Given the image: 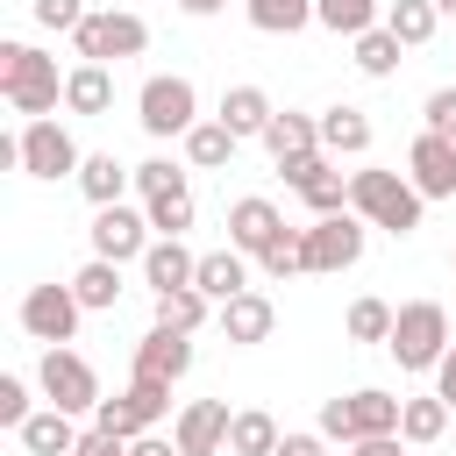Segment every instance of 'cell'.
Returning <instances> with one entry per match:
<instances>
[{"label": "cell", "instance_id": "30", "mask_svg": "<svg viewBox=\"0 0 456 456\" xmlns=\"http://www.w3.org/2000/svg\"><path fill=\"white\" fill-rule=\"evenodd\" d=\"M399 435H406L413 449L442 442V435H449V399H442V392H413V399H406V413H399Z\"/></svg>", "mask_w": 456, "mask_h": 456}, {"label": "cell", "instance_id": "41", "mask_svg": "<svg viewBox=\"0 0 456 456\" xmlns=\"http://www.w3.org/2000/svg\"><path fill=\"white\" fill-rule=\"evenodd\" d=\"M278 456H328V435H321V428H285Z\"/></svg>", "mask_w": 456, "mask_h": 456}, {"label": "cell", "instance_id": "39", "mask_svg": "<svg viewBox=\"0 0 456 456\" xmlns=\"http://www.w3.org/2000/svg\"><path fill=\"white\" fill-rule=\"evenodd\" d=\"M420 121H428V135H456V86H435L420 100Z\"/></svg>", "mask_w": 456, "mask_h": 456}, {"label": "cell", "instance_id": "14", "mask_svg": "<svg viewBox=\"0 0 456 456\" xmlns=\"http://www.w3.org/2000/svg\"><path fill=\"white\" fill-rule=\"evenodd\" d=\"M406 178H413V192L420 200H456V142L449 135H413V150H406Z\"/></svg>", "mask_w": 456, "mask_h": 456}, {"label": "cell", "instance_id": "7", "mask_svg": "<svg viewBox=\"0 0 456 456\" xmlns=\"http://www.w3.org/2000/svg\"><path fill=\"white\" fill-rule=\"evenodd\" d=\"M36 385H43V406H57V413H100V370L64 342V349H43V363H36Z\"/></svg>", "mask_w": 456, "mask_h": 456}, {"label": "cell", "instance_id": "19", "mask_svg": "<svg viewBox=\"0 0 456 456\" xmlns=\"http://www.w3.org/2000/svg\"><path fill=\"white\" fill-rule=\"evenodd\" d=\"M192 370V335H171V328H150L135 342V378H157V385H178Z\"/></svg>", "mask_w": 456, "mask_h": 456}, {"label": "cell", "instance_id": "15", "mask_svg": "<svg viewBox=\"0 0 456 456\" xmlns=\"http://www.w3.org/2000/svg\"><path fill=\"white\" fill-rule=\"evenodd\" d=\"M228 428H235V413H228V399H192V406H178V449L185 456H228Z\"/></svg>", "mask_w": 456, "mask_h": 456}, {"label": "cell", "instance_id": "47", "mask_svg": "<svg viewBox=\"0 0 456 456\" xmlns=\"http://www.w3.org/2000/svg\"><path fill=\"white\" fill-rule=\"evenodd\" d=\"M435 7H442V14H449V21H456V0H435Z\"/></svg>", "mask_w": 456, "mask_h": 456}, {"label": "cell", "instance_id": "1", "mask_svg": "<svg viewBox=\"0 0 456 456\" xmlns=\"http://www.w3.org/2000/svg\"><path fill=\"white\" fill-rule=\"evenodd\" d=\"M0 93L21 121H50L64 107V78H57V57L36 50V43H0Z\"/></svg>", "mask_w": 456, "mask_h": 456}, {"label": "cell", "instance_id": "38", "mask_svg": "<svg viewBox=\"0 0 456 456\" xmlns=\"http://www.w3.org/2000/svg\"><path fill=\"white\" fill-rule=\"evenodd\" d=\"M86 0H36V28H50V36H78L86 28Z\"/></svg>", "mask_w": 456, "mask_h": 456}, {"label": "cell", "instance_id": "32", "mask_svg": "<svg viewBox=\"0 0 456 456\" xmlns=\"http://www.w3.org/2000/svg\"><path fill=\"white\" fill-rule=\"evenodd\" d=\"M349 57H356V71H363V78H392V71H399V57H406V43L378 21V28H363V36L349 43Z\"/></svg>", "mask_w": 456, "mask_h": 456}, {"label": "cell", "instance_id": "4", "mask_svg": "<svg viewBox=\"0 0 456 456\" xmlns=\"http://www.w3.org/2000/svg\"><path fill=\"white\" fill-rule=\"evenodd\" d=\"M399 413H406V399H392V392H378V385H356V392H342V399H321V435L328 442H363V435H399Z\"/></svg>", "mask_w": 456, "mask_h": 456}, {"label": "cell", "instance_id": "9", "mask_svg": "<svg viewBox=\"0 0 456 456\" xmlns=\"http://www.w3.org/2000/svg\"><path fill=\"white\" fill-rule=\"evenodd\" d=\"M78 164H86V150L71 142V128H64L57 114H50V121H21V135H14V171L57 185V178H78Z\"/></svg>", "mask_w": 456, "mask_h": 456}, {"label": "cell", "instance_id": "28", "mask_svg": "<svg viewBox=\"0 0 456 456\" xmlns=\"http://www.w3.org/2000/svg\"><path fill=\"white\" fill-rule=\"evenodd\" d=\"M64 107L71 114H107L114 107V71L107 64H71L64 71Z\"/></svg>", "mask_w": 456, "mask_h": 456}, {"label": "cell", "instance_id": "12", "mask_svg": "<svg viewBox=\"0 0 456 456\" xmlns=\"http://www.w3.org/2000/svg\"><path fill=\"white\" fill-rule=\"evenodd\" d=\"M78 314H86V306H78L71 285H28V292H21V328H28L43 349H64V342L78 335Z\"/></svg>", "mask_w": 456, "mask_h": 456}, {"label": "cell", "instance_id": "3", "mask_svg": "<svg viewBox=\"0 0 456 456\" xmlns=\"http://www.w3.org/2000/svg\"><path fill=\"white\" fill-rule=\"evenodd\" d=\"M135 121H142V135H157V142H185L207 114H200V86L185 78V71H157V78H142V93H135Z\"/></svg>", "mask_w": 456, "mask_h": 456}, {"label": "cell", "instance_id": "43", "mask_svg": "<svg viewBox=\"0 0 456 456\" xmlns=\"http://www.w3.org/2000/svg\"><path fill=\"white\" fill-rule=\"evenodd\" d=\"M413 442L406 435H363V442H349V456H406Z\"/></svg>", "mask_w": 456, "mask_h": 456}, {"label": "cell", "instance_id": "13", "mask_svg": "<svg viewBox=\"0 0 456 456\" xmlns=\"http://www.w3.org/2000/svg\"><path fill=\"white\" fill-rule=\"evenodd\" d=\"M363 235L370 221L363 214H328L306 228V271H356L363 264Z\"/></svg>", "mask_w": 456, "mask_h": 456}, {"label": "cell", "instance_id": "16", "mask_svg": "<svg viewBox=\"0 0 456 456\" xmlns=\"http://www.w3.org/2000/svg\"><path fill=\"white\" fill-rule=\"evenodd\" d=\"M278 235H285V214H278L264 192H242V200L228 207V249H242V256H264Z\"/></svg>", "mask_w": 456, "mask_h": 456}, {"label": "cell", "instance_id": "25", "mask_svg": "<svg viewBox=\"0 0 456 456\" xmlns=\"http://www.w3.org/2000/svg\"><path fill=\"white\" fill-rule=\"evenodd\" d=\"M64 285L78 292V306H86V314H114V306H121V264H107V256H86Z\"/></svg>", "mask_w": 456, "mask_h": 456}, {"label": "cell", "instance_id": "23", "mask_svg": "<svg viewBox=\"0 0 456 456\" xmlns=\"http://www.w3.org/2000/svg\"><path fill=\"white\" fill-rule=\"evenodd\" d=\"M14 435H21V449H28V456H71L86 428H78L71 413H57V406H43V413H28V420H21Z\"/></svg>", "mask_w": 456, "mask_h": 456}, {"label": "cell", "instance_id": "17", "mask_svg": "<svg viewBox=\"0 0 456 456\" xmlns=\"http://www.w3.org/2000/svg\"><path fill=\"white\" fill-rule=\"evenodd\" d=\"M214 328H221V342H235V349H256V342H271V328H278V306H271L264 292H235L228 306H214Z\"/></svg>", "mask_w": 456, "mask_h": 456}, {"label": "cell", "instance_id": "42", "mask_svg": "<svg viewBox=\"0 0 456 456\" xmlns=\"http://www.w3.org/2000/svg\"><path fill=\"white\" fill-rule=\"evenodd\" d=\"M71 456H128V442H121V435H107V428H86Z\"/></svg>", "mask_w": 456, "mask_h": 456}, {"label": "cell", "instance_id": "44", "mask_svg": "<svg viewBox=\"0 0 456 456\" xmlns=\"http://www.w3.org/2000/svg\"><path fill=\"white\" fill-rule=\"evenodd\" d=\"M128 456H185V449H178V435H135Z\"/></svg>", "mask_w": 456, "mask_h": 456}, {"label": "cell", "instance_id": "18", "mask_svg": "<svg viewBox=\"0 0 456 456\" xmlns=\"http://www.w3.org/2000/svg\"><path fill=\"white\" fill-rule=\"evenodd\" d=\"M192 278H200V256L185 249V235H157L142 249V285L150 292H185Z\"/></svg>", "mask_w": 456, "mask_h": 456}, {"label": "cell", "instance_id": "46", "mask_svg": "<svg viewBox=\"0 0 456 456\" xmlns=\"http://www.w3.org/2000/svg\"><path fill=\"white\" fill-rule=\"evenodd\" d=\"M178 7H185V14H192V21H207V14H221V7H228V0H178Z\"/></svg>", "mask_w": 456, "mask_h": 456}, {"label": "cell", "instance_id": "33", "mask_svg": "<svg viewBox=\"0 0 456 456\" xmlns=\"http://www.w3.org/2000/svg\"><path fill=\"white\" fill-rule=\"evenodd\" d=\"M235 150H242V142H235V135L214 121V114H207V121L185 135V164H192V171H228V164H235Z\"/></svg>", "mask_w": 456, "mask_h": 456}, {"label": "cell", "instance_id": "6", "mask_svg": "<svg viewBox=\"0 0 456 456\" xmlns=\"http://www.w3.org/2000/svg\"><path fill=\"white\" fill-rule=\"evenodd\" d=\"M135 192H142V214H150L157 235H185L192 228V178H185V164L142 157L135 164Z\"/></svg>", "mask_w": 456, "mask_h": 456}, {"label": "cell", "instance_id": "48", "mask_svg": "<svg viewBox=\"0 0 456 456\" xmlns=\"http://www.w3.org/2000/svg\"><path fill=\"white\" fill-rule=\"evenodd\" d=\"M449 264H456V249H449Z\"/></svg>", "mask_w": 456, "mask_h": 456}, {"label": "cell", "instance_id": "29", "mask_svg": "<svg viewBox=\"0 0 456 456\" xmlns=\"http://www.w3.org/2000/svg\"><path fill=\"white\" fill-rule=\"evenodd\" d=\"M385 28H392L406 50H428L435 28H442V7H435V0H385Z\"/></svg>", "mask_w": 456, "mask_h": 456}, {"label": "cell", "instance_id": "10", "mask_svg": "<svg viewBox=\"0 0 456 456\" xmlns=\"http://www.w3.org/2000/svg\"><path fill=\"white\" fill-rule=\"evenodd\" d=\"M164 413H171V385H157V378H128V392L100 399L93 428H107V435L135 442V435H157V420H164Z\"/></svg>", "mask_w": 456, "mask_h": 456}, {"label": "cell", "instance_id": "26", "mask_svg": "<svg viewBox=\"0 0 456 456\" xmlns=\"http://www.w3.org/2000/svg\"><path fill=\"white\" fill-rule=\"evenodd\" d=\"M214 321V299L200 292V285H185V292H157V306H150V328H171V335H200Z\"/></svg>", "mask_w": 456, "mask_h": 456}, {"label": "cell", "instance_id": "2", "mask_svg": "<svg viewBox=\"0 0 456 456\" xmlns=\"http://www.w3.org/2000/svg\"><path fill=\"white\" fill-rule=\"evenodd\" d=\"M420 192H413V178L406 171H385V164H363V171H349V214H363L370 228H385V235H413L420 228Z\"/></svg>", "mask_w": 456, "mask_h": 456}, {"label": "cell", "instance_id": "35", "mask_svg": "<svg viewBox=\"0 0 456 456\" xmlns=\"http://www.w3.org/2000/svg\"><path fill=\"white\" fill-rule=\"evenodd\" d=\"M242 7H249V28H264V36L314 28V0H242Z\"/></svg>", "mask_w": 456, "mask_h": 456}, {"label": "cell", "instance_id": "22", "mask_svg": "<svg viewBox=\"0 0 456 456\" xmlns=\"http://www.w3.org/2000/svg\"><path fill=\"white\" fill-rule=\"evenodd\" d=\"M128 185H135V164H121L114 150H86V164H78V192H86L93 207H121Z\"/></svg>", "mask_w": 456, "mask_h": 456}, {"label": "cell", "instance_id": "20", "mask_svg": "<svg viewBox=\"0 0 456 456\" xmlns=\"http://www.w3.org/2000/svg\"><path fill=\"white\" fill-rule=\"evenodd\" d=\"M271 114H278V107H271V93H264V86H228V93H221V107H214V121H221L235 142H249V135L264 142Z\"/></svg>", "mask_w": 456, "mask_h": 456}, {"label": "cell", "instance_id": "24", "mask_svg": "<svg viewBox=\"0 0 456 456\" xmlns=\"http://www.w3.org/2000/svg\"><path fill=\"white\" fill-rule=\"evenodd\" d=\"M192 285H200V292H207L214 306H228L235 292H249V256H242V249H207V256H200V278H192Z\"/></svg>", "mask_w": 456, "mask_h": 456}, {"label": "cell", "instance_id": "31", "mask_svg": "<svg viewBox=\"0 0 456 456\" xmlns=\"http://www.w3.org/2000/svg\"><path fill=\"white\" fill-rule=\"evenodd\" d=\"M278 442H285V428L264 406H242L235 428H228V456H278Z\"/></svg>", "mask_w": 456, "mask_h": 456}, {"label": "cell", "instance_id": "8", "mask_svg": "<svg viewBox=\"0 0 456 456\" xmlns=\"http://www.w3.org/2000/svg\"><path fill=\"white\" fill-rule=\"evenodd\" d=\"M71 50H78V64H121V57H142V50H150V21L128 14V7H93L86 28L71 36Z\"/></svg>", "mask_w": 456, "mask_h": 456}, {"label": "cell", "instance_id": "40", "mask_svg": "<svg viewBox=\"0 0 456 456\" xmlns=\"http://www.w3.org/2000/svg\"><path fill=\"white\" fill-rule=\"evenodd\" d=\"M28 413H36V406H28V378L7 370V378H0V428H21Z\"/></svg>", "mask_w": 456, "mask_h": 456}, {"label": "cell", "instance_id": "45", "mask_svg": "<svg viewBox=\"0 0 456 456\" xmlns=\"http://www.w3.org/2000/svg\"><path fill=\"white\" fill-rule=\"evenodd\" d=\"M435 392L449 399V413H456V342H449V356L435 363Z\"/></svg>", "mask_w": 456, "mask_h": 456}, {"label": "cell", "instance_id": "27", "mask_svg": "<svg viewBox=\"0 0 456 456\" xmlns=\"http://www.w3.org/2000/svg\"><path fill=\"white\" fill-rule=\"evenodd\" d=\"M321 150L328 157H363L370 150V114L363 107H321Z\"/></svg>", "mask_w": 456, "mask_h": 456}, {"label": "cell", "instance_id": "11", "mask_svg": "<svg viewBox=\"0 0 456 456\" xmlns=\"http://www.w3.org/2000/svg\"><path fill=\"white\" fill-rule=\"evenodd\" d=\"M93 256H107V264H142V249L157 242V228H150V214L142 207H93Z\"/></svg>", "mask_w": 456, "mask_h": 456}, {"label": "cell", "instance_id": "5", "mask_svg": "<svg viewBox=\"0 0 456 456\" xmlns=\"http://www.w3.org/2000/svg\"><path fill=\"white\" fill-rule=\"evenodd\" d=\"M385 349H392L399 370H435V363L449 356V306H442V299H406Z\"/></svg>", "mask_w": 456, "mask_h": 456}, {"label": "cell", "instance_id": "37", "mask_svg": "<svg viewBox=\"0 0 456 456\" xmlns=\"http://www.w3.org/2000/svg\"><path fill=\"white\" fill-rule=\"evenodd\" d=\"M256 264H264L271 278H292V271H306V228H285V235H278V242H271Z\"/></svg>", "mask_w": 456, "mask_h": 456}, {"label": "cell", "instance_id": "21", "mask_svg": "<svg viewBox=\"0 0 456 456\" xmlns=\"http://www.w3.org/2000/svg\"><path fill=\"white\" fill-rule=\"evenodd\" d=\"M264 150L271 164H292V157H314L321 150V114H299V107H278L271 128H264Z\"/></svg>", "mask_w": 456, "mask_h": 456}, {"label": "cell", "instance_id": "36", "mask_svg": "<svg viewBox=\"0 0 456 456\" xmlns=\"http://www.w3.org/2000/svg\"><path fill=\"white\" fill-rule=\"evenodd\" d=\"M392 321H399V306H385V299H349V314H342V328H349V342H392Z\"/></svg>", "mask_w": 456, "mask_h": 456}, {"label": "cell", "instance_id": "34", "mask_svg": "<svg viewBox=\"0 0 456 456\" xmlns=\"http://www.w3.org/2000/svg\"><path fill=\"white\" fill-rule=\"evenodd\" d=\"M314 21H321L328 36H349V43H356L363 28L385 21V7H378V0H314Z\"/></svg>", "mask_w": 456, "mask_h": 456}]
</instances>
